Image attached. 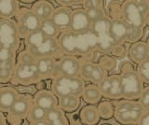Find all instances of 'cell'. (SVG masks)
<instances>
[{"label":"cell","instance_id":"obj_3","mask_svg":"<svg viewBox=\"0 0 149 125\" xmlns=\"http://www.w3.org/2000/svg\"><path fill=\"white\" fill-rule=\"evenodd\" d=\"M41 80V77L37 71L36 59L27 50H23L17 58L15 71L10 82L13 84L30 86L36 84Z\"/></svg>","mask_w":149,"mask_h":125},{"label":"cell","instance_id":"obj_17","mask_svg":"<svg viewBox=\"0 0 149 125\" xmlns=\"http://www.w3.org/2000/svg\"><path fill=\"white\" fill-rule=\"evenodd\" d=\"M130 25L126 22L113 20L109 22V34L114 42L119 43L128 38Z\"/></svg>","mask_w":149,"mask_h":125},{"label":"cell","instance_id":"obj_4","mask_svg":"<svg viewBox=\"0 0 149 125\" xmlns=\"http://www.w3.org/2000/svg\"><path fill=\"white\" fill-rule=\"evenodd\" d=\"M84 87L85 83L80 77L58 75L52 78L50 90L57 97L64 95H76L81 97Z\"/></svg>","mask_w":149,"mask_h":125},{"label":"cell","instance_id":"obj_8","mask_svg":"<svg viewBox=\"0 0 149 125\" xmlns=\"http://www.w3.org/2000/svg\"><path fill=\"white\" fill-rule=\"evenodd\" d=\"M14 17H16V22L22 38H24L27 35L39 29L41 20L31 10L20 8Z\"/></svg>","mask_w":149,"mask_h":125},{"label":"cell","instance_id":"obj_30","mask_svg":"<svg viewBox=\"0 0 149 125\" xmlns=\"http://www.w3.org/2000/svg\"><path fill=\"white\" fill-rule=\"evenodd\" d=\"M98 112H99L100 118L102 119H110L114 115V108L113 105L109 102H102L97 108Z\"/></svg>","mask_w":149,"mask_h":125},{"label":"cell","instance_id":"obj_13","mask_svg":"<svg viewBox=\"0 0 149 125\" xmlns=\"http://www.w3.org/2000/svg\"><path fill=\"white\" fill-rule=\"evenodd\" d=\"M91 25L92 22L85 10H72L71 22L69 26L70 31L74 33H85L91 30Z\"/></svg>","mask_w":149,"mask_h":125},{"label":"cell","instance_id":"obj_23","mask_svg":"<svg viewBox=\"0 0 149 125\" xmlns=\"http://www.w3.org/2000/svg\"><path fill=\"white\" fill-rule=\"evenodd\" d=\"M20 8L19 0H0V19L13 18Z\"/></svg>","mask_w":149,"mask_h":125},{"label":"cell","instance_id":"obj_12","mask_svg":"<svg viewBox=\"0 0 149 125\" xmlns=\"http://www.w3.org/2000/svg\"><path fill=\"white\" fill-rule=\"evenodd\" d=\"M79 77L83 80H87L91 83H94V84H98L106 77V71L100 64L91 62H83L81 63Z\"/></svg>","mask_w":149,"mask_h":125},{"label":"cell","instance_id":"obj_40","mask_svg":"<svg viewBox=\"0 0 149 125\" xmlns=\"http://www.w3.org/2000/svg\"><path fill=\"white\" fill-rule=\"evenodd\" d=\"M74 4H79V3H83L84 0H73Z\"/></svg>","mask_w":149,"mask_h":125},{"label":"cell","instance_id":"obj_1","mask_svg":"<svg viewBox=\"0 0 149 125\" xmlns=\"http://www.w3.org/2000/svg\"><path fill=\"white\" fill-rule=\"evenodd\" d=\"M57 39L60 50L63 54H84L96 47L95 35L91 30L85 33H74L70 30L64 31L59 35Z\"/></svg>","mask_w":149,"mask_h":125},{"label":"cell","instance_id":"obj_6","mask_svg":"<svg viewBox=\"0 0 149 125\" xmlns=\"http://www.w3.org/2000/svg\"><path fill=\"white\" fill-rule=\"evenodd\" d=\"M143 113V108L141 104L129 101L119 102L114 110L116 120L124 124L138 122Z\"/></svg>","mask_w":149,"mask_h":125},{"label":"cell","instance_id":"obj_15","mask_svg":"<svg viewBox=\"0 0 149 125\" xmlns=\"http://www.w3.org/2000/svg\"><path fill=\"white\" fill-rule=\"evenodd\" d=\"M72 10L67 6H60L54 8V10L50 16V20L57 26L59 31L62 33L69 30L70 22H71Z\"/></svg>","mask_w":149,"mask_h":125},{"label":"cell","instance_id":"obj_32","mask_svg":"<svg viewBox=\"0 0 149 125\" xmlns=\"http://www.w3.org/2000/svg\"><path fill=\"white\" fill-rule=\"evenodd\" d=\"M17 52L10 49L0 47V61H8V60H16Z\"/></svg>","mask_w":149,"mask_h":125},{"label":"cell","instance_id":"obj_29","mask_svg":"<svg viewBox=\"0 0 149 125\" xmlns=\"http://www.w3.org/2000/svg\"><path fill=\"white\" fill-rule=\"evenodd\" d=\"M46 114H47V111L45 109L41 108L40 106L36 105L34 103L29 110V113H28V116H27V119L31 124H36L38 122L45 120Z\"/></svg>","mask_w":149,"mask_h":125},{"label":"cell","instance_id":"obj_2","mask_svg":"<svg viewBox=\"0 0 149 125\" xmlns=\"http://www.w3.org/2000/svg\"><path fill=\"white\" fill-rule=\"evenodd\" d=\"M25 50L37 59L46 56L58 57L63 55L60 50L58 39L49 38L38 29L32 32L24 38Z\"/></svg>","mask_w":149,"mask_h":125},{"label":"cell","instance_id":"obj_38","mask_svg":"<svg viewBox=\"0 0 149 125\" xmlns=\"http://www.w3.org/2000/svg\"><path fill=\"white\" fill-rule=\"evenodd\" d=\"M7 124V119L5 117L4 112L0 110V125H5Z\"/></svg>","mask_w":149,"mask_h":125},{"label":"cell","instance_id":"obj_39","mask_svg":"<svg viewBox=\"0 0 149 125\" xmlns=\"http://www.w3.org/2000/svg\"><path fill=\"white\" fill-rule=\"evenodd\" d=\"M20 2L22 3H24V4H31V3H34L36 0H19Z\"/></svg>","mask_w":149,"mask_h":125},{"label":"cell","instance_id":"obj_7","mask_svg":"<svg viewBox=\"0 0 149 125\" xmlns=\"http://www.w3.org/2000/svg\"><path fill=\"white\" fill-rule=\"evenodd\" d=\"M122 97L125 99H137L143 90V83L136 72L128 71L120 76Z\"/></svg>","mask_w":149,"mask_h":125},{"label":"cell","instance_id":"obj_26","mask_svg":"<svg viewBox=\"0 0 149 125\" xmlns=\"http://www.w3.org/2000/svg\"><path fill=\"white\" fill-rule=\"evenodd\" d=\"M81 97L86 103L94 105L100 102L102 98V94L99 90V88H98V85L92 83L91 85L84 87Z\"/></svg>","mask_w":149,"mask_h":125},{"label":"cell","instance_id":"obj_10","mask_svg":"<svg viewBox=\"0 0 149 125\" xmlns=\"http://www.w3.org/2000/svg\"><path fill=\"white\" fill-rule=\"evenodd\" d=\"M81 62L74 55L63 54L58 61H56L55 77L64 75L69 77H79Z\"/></svg>","mask_w":149,"mask_h":125},{"label":"cell","instance_id":"obj_27","mask_svg":"<svg viewBox=\"0 0 149 125\" xmlns=\"http://www.w3.org/2000/svg\"><path fill=\"white\" fill-rule=\"evenodd\" d=\"M146 53H147V45L143 42L135 43L132 46L130 49L129 56L133 62L141 63L142 61L146 59Z\"/></svg>","mask_w":149,"mask_h":125},{"label":"cell","instance_id":"obj_25","mask_svg":"<svg viewBox=\"0 0 149 125\" xmlns=\"http://www.w3.org/2000/svg\"><path fill=\"white\" fill-rule=\"evenodd\" d=\"M80 119L87 125L97 124L100 120V115L94 105H86L80 111Z\"/></svg>","mask_w":149,"mask_h":125},{"label":"cell","instance_id":"obj_21","mask_svg":"<svg viewBox=\"0 0 149 125\" xmlns=\"http://www.w3.org/2000/svg\"><path fill=\"white\" fill-rule=\"evenodd\" d=\"M45 120L48 125H68L69 120L65 112L59 106L51 108L47 111Z\"/></svg>","mask_w":149,"mask_h":125},{"label":"cell","instance_id":"obj_11","mask_svg":"<svg viewBox=\"0 0 149 125\" xmlns=\"http://www.w3.org/2000/svg\"><path fill=\"white\" fill-rule=\"evenodd\" d=\"M97 85L102 94V96H104L106 98H110V99L122 98L120 76L118 75H113L109 77L106 76Z\"/></svg>","mask_w":149,"mask_h":125},{"label":"cell","instance_id":"obj_33","mask_svg":"<svg viewBox=\"0 0 149 125\" xmlns=\"http://www.w3.org/2000/svg\"><path fill=\"white\" fill-rule=\"evenodd\" d=\"M88 17L91 18V22H96L98 20L102 19L104 17V12L102 10V8H91V10H86Z\"/></svg>","mask_w":149,"mask_h":125},{"label":"cell","instance_id":"obj_31","mask_svg":"<svg viewBox=\"0 0 149 125\" xmlns=\"http://www.w3.org/2000/svg\"><path fill=\"white\" fill-rule=\"evenodd\" d=\"M137 74L141 78L143 82L149 83V60L146 59L139 63Z\"/></svg>","mask_w":149,"mask_h":125},{"label":"cell","instance_id":"obj_24","mask_svg":"<svg viewBox=\"0 0 149 125\" xmlns=\"http://www.w3.org/2000/svg\"><path fill=\"white\" fill-rule=\"evenodd\" d=\"M16 60L0 61V83L6 84L10 82L15 71Z\"/></svg>","mask_w":149,"mask_h":125},{"label":"cell","instance_id":"obj_20","mask_svg":"<svg viewBox=\"0 0 149 125\" xmlns=\"http://www.w3.org/2000/svg\"><path fill=\"white\" fill-rule=\"evenodd\" d=\"M31 10L42 21L50 18L54 10V6L49 0H36L33 4Z\"/></svg>","mask_w":149,"mask_h":125},{"label":"cell","instance_id":"obj_35","mask_svg":"<svg viewBox=\"0 0 149 125\" xmlns=\"http://www.w3.org/2000/svg\"><path fill=\"white\" fill-rule=\"evenodd\" d=\"M140 99H141V103L140 104L143 105V108L149 110V88L143 90Z\"/></svg>","mask_w":149,"mask_h":125},{"label":"cell","instance_id":"obj_5","mask_svg":"<svg viewBox=\"0 0 149 125\" xmlns=\"http://www.w3.org/2000/svg\"><path fill=\"white\" fill-rule=\"evenodd\" d=\"M21 35L15 20L11 18L0 19V47L18 50L21 44Z\"/></svg>","mask_w":149,"mask_h":125},{"label":"cell","instance_id":"obj_14","mask_svg":"<svg viewBox=\"0 0 149 125\" xmlns=\"http://www.w3.org/2000/svg\"><path fill=\"white\" fill-rule=\"evenodd\" d=\"M123 15L129 25L139 28L144 24V14L139 10L135 1H129L123 6Z\"/></svg>","mask_w":149,"mask_h":125},{"label":"cell","instance_id":"obj_18","mask_svg":"<svg viewBox=\"0 0 149 125\" xmlns=\"http://www.w3.org/2000/svg\"><path fill=\"white\" fill-rule=\"evenodd\" d=\"M37 71L41 77L44 78H53L55 77L56 69V59L52 56H46L36 59Z\"/></svg>","mask_w":149,"mask_h":125},{"label":"cell","instance_id":"obj_28","mask_svg":"<svg viewBox=\"0 0 149 125\" xmlns=\"http://www.w3.org/2000/svg\"><path fill=\"white\" fill-rule=\"evenodd\" d=\"M39 30L42 32V33H44L46 36H49V38H57L59 35L61 34V32L57 28V26L53 24V22L50 20V18H48V19L41 21Z\"/></svg>","mask_w":149,"mask_h":125},{"label":"cell","instance_id":"obj_22","mask_svg":"<svg viewBox=\"0 0 149 125\" xmlns=\"http://www.w3.org/2000/svg\"><path fill=\"white\" fill-rule=\"evenodd\" d=\"M79 105H80V96L64 95L58 97V106L64 112H74L78 109Z\"/></svg>","mask_w":149,"mask_h":125},{"label":"cell","instance_id":"obj_16","mask_svg":"<svg viewBox=\"0 0 149 125\" xmlns=\"http://www.w3.org/2000/svg\"><path fill=\"white\" fill-rule=\"evenodd\" d=\"M34 103L48 111L58 105V97L51 90H40L34 96Z\"/></svg>","mask_w":149,"mask_h":125},{"label":"cell","instance_id":"obj_34","mask_svg":"<svg viewBox=\"0 0 149 125\" xmlns=\"http://www.w3.org/2000/svg\"><path fill=\"white\" fill-rule=\"evenodd\" d=\"M83 7L84 10H91V8H102V0H84L83 1Z\"/></svg>","mask_w":149,"mask_h":125},{"label":"cell","instance_id":"obj_19","mask_svg":"<svg viewBox=\"0 0 149 125\" xmlns=\"http://www.w3.org/2000/svg\"><path fill=\"white\" fill-rule=\"evenodd\" d=\"M18 95V91L12 86L0 87V110L4 113H8Z\"/></svg>","mask_w":149,"mask_h":125},{"label":"cell","instance_id":"obj_36","mask_svg":"<svg viewBox=\"0 0 149 125\" xmlns=\"http://www.w3.org/2000/svg\"><path fill=\"white\" fill-rule=\"evenodd\" d=\"M139 124L142 125H149V110L146 111V113H143L141 118L138 120Z\"/></svg>","mask_w":149,"mask_h":125},{"label":"cell","instance_id":"obj_42","mask_svg":"<svg viewBox=\"0 0 149 125\" xmlns=\"http://www.w3.org/2000/svg\"><path fill=\"white\" fill-rule=\"evenodd\" d=\"M148 46H149V45H148Z\"/></svg>","mask_w":149,"mask_h":125},{"label":"cell","instance_id":"obj_37","mask_svg":"<svg viewBox=\"0 0 149 125\" xmlns=\"http://www.w3.org/2000/svg\"><path fill=\"white\" fill-rule=\"evenodd\" d=\"M61 6H70V5H74V1L73 0H56Z\"/></svg>","mask_w":149,"mask_h":125},{"label":"cell","instance_id":"obj_41","mask_svg":"<svg viewBox=\"0 0 149 125\" xmlns=\"http://www.w3.org/2000/svg\"><path fill=\"white\" fill-rule=\"evenodd\" d=\"M146 59L149 60V46H147V53H146Z\"/></svg>","mask_w":149,"mask_h":125},{"label":"cell","instance_id":"obj_9","mask_svg":"<svg viewBox=\"0 0 149 125\" xmlns=\"http://www.w3.org/2000/svg\"><path fill=\"white\" fill-rule=\"evenodd\" d=\"M34 104V97L30 94H19L11 108L8 112V119L10 123H21L22 119H27L31 106Z\"/></svg>","mask_w":149,"mask_h":125}]
</instances>
